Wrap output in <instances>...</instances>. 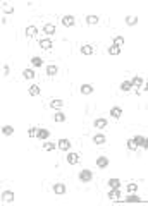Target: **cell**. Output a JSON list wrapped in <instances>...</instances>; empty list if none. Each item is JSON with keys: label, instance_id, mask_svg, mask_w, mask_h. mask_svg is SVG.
I'll return each mask as SVG.
<instances>
[{"label": "cell", "instance_id": "obj_3", "mask_svg": "<svg viewBox=\"0 0 148 206\" xmlns=\"http://www.w3.org/2000/svg\"><path fill=\"white\" fill-rule=\"evenodd\" d=\"M14 192H12V191H4V192H2V201H4V203H12V201H14Z\"/></svg>", "mask_w": 148, "mask_h": 206}, {"label": "cell", "instance_id": "obj_5", "mask_svg": "<svg viewBox=\"0 0 148 206\" xmlns=\"http://www.w3.org/2000/svg\"><path fill=\"white\" fill-rule=\"evenodd\" d=\"M57 146H59V149H62V151H67L71 148V141L69 139H60L59 143H57Z\"/></svg>", "mask_w": 148, "mask_h": 206}, {"label": "cell", "instance_id": "obj_29", "mask_svg": "<svg viewBox=\"0 0 148 206\" xmlns=\"http://www.w3.org/2000/svg\"><path fill=\"white\" fill-rule=\"evenodd\" d=\"M109 53L110 55H119L121 53V47H117V45H112L109 48Z\"/></svg>", "mask_w": 148, "mask_h": 206}, {"label": "cell", "instance_id": "obj_10", "mask_svg": "<svg viewBox=\"0 0 148 206\" xmlns=\"http://www.w3.org/2000/svg\"><path fill=\"white\" fill-rule=\"evenodd\" d=\"M97 165H98L100 168L109 167V158H107V156H100L98 160H97Z\"/></svg>", "mask_w": 148, "mask_h": 206}, {"label": "cell", "instance_id": "obj_7", "mask_svg": "<svg viewBox=\"0 0 148 206\" xmlns=\"http://www.w3.org/2000/svg\"><path fill=\"white\" fill-rule=\"evenodd\" d=\"M78 161H79V155H78V153H69V155H67V163L76 165Z\"/></svg>", "mask_w": 148, "mask_h": 206}, {"label": "cell", "instance_id": "obj_23", "mask_svg": "<svg viewBox=\"0 0 148 206\" xmlns=\"http://www.w3.org/2000/svg\"><path fill=\"white\" fill-rule=\"evenodd\" d=\"M109 186H110V189H119V187H121V180H119V179H110Z\"/></svg>", "mask_w": 148, "mask_h": 206}, {"label": "cell", "instance_id": "obj_26", "mask_svg": "<svg viewBox=\"0 0 148 206\" xmlns=\"http://www.w3.org/2000/svg\"><path fill=\"white\" fill-rule=\"evenodd\" d=\"M86 22H88L90 26L98 24V17H97V16H86Z\"/></svg>", "mask_w": 148, "mask_h": 206}, {"label": "cell", "instance_id": "obj_38", "mask_svg": "<svg viewBox=\"0 0 148 206\" xmlns=\"http://www.w3.org/2000/svg\"><path fill=\"white\" fill-rule=\"evenodd\" d=\"M4 10H5L7 14H10V12H14V7H5V9H4Z\"/></svg>", "mask_w": 148, "mask_h": 206}, {"label": "cell", "instance_id": "obj_39", "mask_svg": "<svg viewBox=\"0 0 148 206\" xmlns=\"http://www.w3.org/2000/svg\"><path fill=\"white\" fill-rule=\"evenodd\" d=\"M2 70H4V74H5V76L9 74V67H7V65H4V67H2Z\"/></svg>", "mask_w": 148, "mask_h": 206}, {"label": "cell", "instance_id": "obj_31", "mask_svg": "<svg viewBox=\"0 0 148 206\" xmlns=\"http://www.w3.org/2000/svg\"><path fill=\"white\" fill-rule=\"evenodd\" d=\"M55 148H59V146L53 144V143H45V144H43V149H45V151H53Z\"/></svg>", "mask_w": 148, "mask_h": 206}, {"label": "cell", "instance_id": "obj_19", "mask_svg": "<svg viewBox=\"0 0 148 206\" xmlns=\"http://www.w3.org/2000/svg\"><path fill=\"white\" fill-rule=\"evenodd\" d=\"M31 65H33V67H41V65H43V59H41V57H33V59H31Z\"/></svg>", "mask_w": 148, "mask_h": 206}, {"label": "cell", "instance_id": "obj_37", "mask_svg": "<svg viewBox=\"0 0 148 206\" xmlns=\"http://www.w3.org/2000/svg\"><path fill=\"white\" fill-rule=\"evenodd\" d=\"M136 189H138V186H136L134 182H131V184H128V191H129V192H134Z\"/></svg>", "mask_w": 148, "mask_h": 206}, {"label": "cell", "instance_id": "obj_12", "mask_svg": "<svg viewBox=\"0 0 148 206\" xmlns=\"http://www.w3.org/2000/svg\"><path fill=\"white\" fill-rule=\"evenodd\" d=\"M93 52H95V48H93L91 45H83V47H81V53H83V55H91Z\"/></svg>", "mask_w": 148, "mask_h": 206}, {"label": "cell", "instance_id": "obj_17", "mask_svg": "<svg viewBox=\"0 0 148 206\" xmlns=\"http://www.w3.org/2000/svg\"><path fill=\"white\" fill-rule=\"evenodd\" d=\"M50 107L60 110V108L64 107V101H62V100H52V101H50Z\"/></svg>", "mask_w": 148, "mask_h": 206}, {"label": "cell", "instance_id": "obj_1", "mask_svg": "<svg viewBox=\"0 0 148 206\" xmlns=\"http://www.w3.org/2000/svg\"><path fill=\"white\" fill-rule=\"evenodd\" d=\"M93 179V172L91 170H83V172H79V180L81 182H90Z\"/></svg>", "mask_w": 148, "mask_h": 206}, {"label": "cell", "instance_id": "obj_9", "mask_svg": "<svg viewBox=\"0 0 148 206\" xmlns=\"http://www.w3.org/2000/svg\"><path fill=\"white\" fill-rule=\"evenodd\" d=\"M48 136H50V131H47V129H38V134H36V137L38 139H48Z\"/></svg>", "mask_w": 148, "mask_h": 206}, {"label": "cell", "instance_id": "obj_30", "mask_svg": "<svg viewBox=\"0 0 148 206\" xmlns=\"http://www.w3.org/2000/svg\"><path fill=\"white\" fill-rule=\"evenodd\" d=\"M43 29H45L47 34H53V33H55V26H53V24H45V28H43Z\"/></svg>", "mask_w": 148, "mask_h": 206}, {"label": "cell", "instance_id": "obj_28", "mask_svg": "<svg viewBox=\"0 0 148 206\" xmlns=\"http://www.w3.org/2000/svg\"><path fill=\"white\" fill-rule=\"evenodd\" d=\"M2 132H4L5 136H12V134H14V127H12V126H4Z\"/></svg>", "mask_w": 148, "mask_h": 206}, {"label": "cell", "instance_id": "obj_21", "mask_svg": "<svg viewBox=\"0 0 148 206\" xmlns=\"http://www.w3.org/2000/svg\"><path fill=\"white\" fill-rule=\"evenodd\" d=\"M95 127L97 129L107 127V120H105V118H97V120H95Z\"/></svg>", "mask_w": 148, "mask_h": 206}, {"label": "cell", "instance_id": "obj_33", "mask_svg": "<svg viewBox=\"0 0 148 206\" xmlns=\"http://www.w3.org/2000/svg\"><path fill=\"white\" fill-rule=\"evenodd\" d=\"M53 120H55V122H64V120H66V115H64L62 112H59V113L53 115Z\"/></svg>", "mask_w": 148, "mask_h": 206}, {"label": "cell", "instance_id": "obj_2", "mask_svg": "<svg viewBox=\"0 0 148 206\" xmlns=\"http://www.w3.org/2000/svg\"><path fill=\"white\" fill-rule=\"evenodd\" d=\"M62 24H64L66 28H71V26H74V24H76V19H74V16H64V17H62Z\"/></svg>", "mask_w": 148, "mask_h": 206}, {"label": "cell", "instance_id": "obj_32", "mask_svg": "<svg viewBox=\"0 0 148 206\" xmlns=\"http://www.w3.org/2000/svg\"><path fill=\"white\" fill-rule=\"evenodd\" d=\"M124 43H126V39L122 38V36H116L114 38V45H117V47H122Z\"/></svg>", "mask_w": 148, "mask_h": 206}, {"label": "cell", "instance_id": "obj_8", "mask_svg": "<svg viewBox=\"0 0 148 206\" xmlns=\"http://www.w3.org/2000/svg\"><path fill=\"white\" fill-rule=\"evenodd\" d=\"M36 34H38V28H36V26H28V28H26V36L33 38V36H36Z\"/></svg>", "mask_w": 148, "mask_h": 206}, {"label": "cell", "instance_id": "obj_35", "mask_svg": "<svg viewBox=\"0 0 148 206\" xmlns=\"http://www.w3.org/2000/svg\"><path fill=\"white\" fill-rule=\"evenodd\" d=\"M36 134H38V129H36V127H30L28 136H30V137H36Z\"/></svg>", "mask_w": 148, "mask_h": 206}, {"label": "cell", "instance_id": "obj_14", "mask_svg": "<svg viewBox=\"0 0 148 206\" xmlns=\"http://www.w3.org/2000/svg\"><path fill=\"white\" fill-rule=\"evenodd\" d=\"M53 192L59 194V196H62V194L66 192V186H64V184H55V186H53Z\"/></svg>", "mask_w": 148, "mask_h": 206}, {"label": "cell", "instance_id": "obj_6", "mask_svg": "<svg viewBox=\"0 0 148 206\" xmlns=\"http://www.w3.org/2000/svg\"><path fill=\"white\" fill-rule=\"evenodd\" d=\"M121 197L122 196H121V191H119V189H112L109 192V199H112V201H119Z\"/></svg>", "mask_w": 148, "mask_h": 206}, {"label": "cell", "instance_id": "obj_27", "mask_svg": "<svg viewBox=\"0 0 148 206\" xmlns=\"http://www.w3.org/2000/svg\"><path fill=\"white\" fill-rule=\"evenodd\" d=\"M55 74H57V67H55V65H48V67H47V76L53 78Z\"/></svg>", "mask_w": 148, "mask_h": 206}, {"label": "cell", "instance_id": "obj_34", "mask_svg": "<svg viewBox=\"0 0 148 206\" xmlns=\"http://www.w3.org/2000/svg\"><path fill=\"white\" fill-rule=\"evenodd\" d=\"M136 148H138V144L134 143V139H129V141H128V149L133 151V149H136Z\"/></svg>", "mask_w": 148, "mask_h": 206}, {"label": "cell", "instance_id": "obj_22", "mask_svg": "<svg viewBox=\"0 0 148 206\" xmlns=\"http://www.w3.org/2000/svg\"><path fill=\"white\" fill-rule=\"evenodd\" d=\"M22 78H24V79H33V78H35L33 69H24V70H22Z\"/></svg>", "mask_w": 148, "mask_h": 206}, {"label": "cell", "instance_id": "obj_15", "mask_svg": "<svg viewBox=\"0 0 148 206\" xmlns=\"http://www.w3.org/2000/svg\"><path fill=\"white\" fill-rule=\"evenodd\" d=\"M28 91H30V95H31V96H38L41 89H40V86H38V84H31Z\"/></svg>", "mask_w": 148, "mask_h": 206}, {"label": "cell", "instance_id": "obj_24", "mask_svg": "<svg viewBox=\"0 0 148 206\" xmlns=\"http://www.w3.org/2000/svg\"><path fill=\"white\" fill-rule=\"evenodd\" d=\"M93 143H95V144H103V143H105V136H103V134H97V136L93 137Z\"/></svg>", "mask_w": 148, "mask_h": 206}, {"label": "cell", "instance_id": "obj_41", "mask_svg": "<svg viewBox=\"0 0 148 206\" xmlns=\"http://www.w3.org/2000/svg\"><path fill=\"white\" fill-rule=\"evenodd\" d=\"M145 88H147V89H148V81H147V84H145Z\"/></svg>", "mask_w": 148, "mask_h": 206}, {"label": "cell", "instance_id": "obj_11", "mask_svg": "<svg viewBox=\"0 0 148 206\" xmlns=\"http://www.w3.org/2000/svg\"><path fill=\"white\" fill-rule=\"evenodd\" d=\"M110 117H114V118H121L122 117V110L119 107H114L112 110H110Z\"/></svg>", "mask_w": 148, "mask_h": 206}, {"label": "cell", "instance_id": "obj_4", "mask_svg": "<svg viewBox=\"0 0 148 206\" xmlns=\"http://www.w3.org/2000/svg\"><path fill=\"white\" fill-rule=\"evenodd\" d=\"M40 47L43 50H50L52 47H53V43H52V39L50 38H43V39H40Z\"/></svg>", "mask_w": 148, "mask_h": 206}, {"label": "cell", "instance_id": "obj_16", "mask_svg": "<svg viewBox=\"0 0 148 206\" xmlns=\"http://www.w3.org/2000/svg\"><path fill=\"white\" fill-rule=\"evenodd\" d=\"M131 84H133V88H139L143 84V79L139 78V76H134V78L131 79Z\"/></svg>", "mask_w": 148, "mask_h": 206}, {"label": "cell", "instance_id": "obj_40", "mask_svg": "<svg viewBox=\"0 0 148 206\" xmlns=\"http://www.w3.org/2000/svg\"><path fill=\"white\" fill-rule=\"evenodd\" d=\"M143 148H145V149H148V139H145V143H143Z\"/></svg>", "mask_w": 148, "mask_h": 206}, {"label": "cell", "instance_id": "obj_13", "mask_svg": "<svg viewBox=\"0 0 148 206\" xmlns=\"http://www.w3.org/2000/svg\"><path fill=\"white\" fill-rule=\"evenodd\" d=\"M81 93H83V95H91V93H93V86H91V84H81Z\"/></svg>", "mask_w": 148, "mask_h": 206}, {"label": "cell", "instance_id": "obj_20", "mask_svg": "<svg viewBox=\"0 0 148 206\" xmlns=\"http://www.w3.org/2000/svg\"><path fill=\"white\" fill-rule=\"evenodd\" d=\"M139 201H141V197L136 196V194H129V196L126 197V203H131V205H133V203H139Z\"/></svg>", "mask_w": 148, "mask_h": 206}, {"label": "cell", "instance_id": "obj_25", "mask_svg": "<svg viewBox=\"0 0 148 206\" xmlns=\"http://www.w3.org/2000/svg\"><path fill=\"white\" fill-rule=\"evenodd\" d=\"M121 89H122V91H131V89H133V84H131V81H122V84H121Z\"/></svg>", "mask_w": 148, "mask_h": 206}, {"label": "cell", "instance_id": "obj_18", "mask_svg": "<svg viewBox=\"0 0 148 206\" xmlns=\"http://www.w3.org/2000/svg\"><path fill=\"white\" fill-rule=\"evenodd\" d=\"M126 24H128V26H136V24H138V17H136V16H128V17H126Z\"/></svg>", "mask_w": 148, "mask_h": 206}, {"label": "cell", "instance_id": "obj_36", "mask_svg": "<svg viewBox=\"0 0 148 206\" xmlns=\"http://www.w3.org/2000/svg\"><path fill=\"white\" fill-rule=\"evenodd\" d=\"M134 143H136L138 146H143V143H145V137H143V136H136V137H134Z\"/></svg>", "mask_w": 148, "mask_h": 206}]
</instances>
